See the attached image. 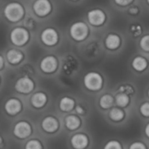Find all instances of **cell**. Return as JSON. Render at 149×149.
Instances as JSON below:
<instances>
[{"mask_svg": "<svg viewBox=\"0 0 149 149\" xmlns=\"http://www.w3.org/2000/svg\"><path fill=\"white\" fill-rule=\"evenodd\" d=\"M84 85L90 91H98L102 87L103 79L98 72H88L84 77Z\"/></svg>", "mask_w": 149, "mask_h": 149, "instance_id": "6da1fadb", "label": "cell"}, {"mask_svg": "<svg viewBox=\"0 0 149 149\" xmlns=\"http://www.w3.org/2000/svg\"><path fill=\"white\" fill-rule=\"evenodd\" d=\"M24 15V9L21 4L17 3H9L4 8V16L11 22H17L22 18Z\"/></svg>", "mask_w": 149, "mask_h": 149, "instance_id": "7a4b0ae2", "label": "cell"}, {"mask_svg": "<svg viewBox=\"0 0 149 149\" xmlns=\"http://www.w3.org/2000/svg\"><path fill=\"white\" fill-rule=\"evenodd\" d=\"M70 34L73 39L77 41H81L86 38L88 34V28L85 23L78 22L72 25L70 29Z\"/></svg>", "mask_w": 149, "mask_h": 149, "instance_id": "3957f363", "label": "cell"}, {"mask_svg": "<svg viewBox=\"0 0 149 149\" xmlns=\"http://www.w3.org/2000/svg\"><path fill=\"white\" fill-rule=\"evenodd\" d=\"M11 42L16 45H23L29 39V34L24 28H16L10 33Z\"/></svg>", "mask_w": 149, "mask_h": 149, "instance_id": "277c9868", "label": "cell"}, {"mask_svg": "<svg viewBox=\"0 0 149 149\" xmlns=\"http://www.w3.org/2000/svg\"><path fill=\"white\" fill-rule=\"evenodd\" d=\"M13 134L18 139H25L31 135V127L26 121H19L14 126Z\"/></svg>", "mask_w": 149, "mask_h": 149, "instance_id": "5b68a950", "label": "cell"}, {"mask_svg": "<svg viewBox=\"0 0 149 149\" xmlns=\"http://www.w3.org/2000/svg\"><path fill=\"white\" fill-rule=\"evenodd\" d=\"M34 88V82L28 77H22L18 79L15 84V89L17 92L27 94L31 93Z\"/></svg>", "mask_w": 149, "mask_h": 149, "instance_id": "8992f818", "label": "cell"}, {"mask_svg": "<svg viewBox=\"0 0 149 149\" xmlns=\"http://www.w3.org/2000/svg\"><path fill=\"white\" fill-rule=\"evenodd\" d=\"M58 67V61L53 56H47L44 58L40 63L41 70L45 73H52L56 71Z\"/></svg>", "mask_w": 149, "mask_h": 149, "instance_id": "52a82bcc", "label": "cell"}, {"mask_svg": "<svg viewBox=\"0 0 149 149\" xmlns=\"http://www.w3.org/2000/svg\"><path fill=\"white\" fill-rule=\"evenodd\" d=\"M4 110L9 115H17L22 110V104L17 99H10L4 105Z\"/></svg>", "mask_w": 149, "mask_h": 149, "instance_id": "ba28073f", "label": "cell"}, {"mask_svg": "<svg viewBox=\"0 0 149 149\" xmlns=\"http://www.w3.org/2000/svg\"><path fill=\"white\" fill-rule=\"evenodd\" d=\"M33 10L40 17L46 16L51 11V3L48 0H37L33 4Z\"/></svg>", "mask_w": 149, "mask_h": 149, "instance_id": "9c48e42d", "label": "cell"}, {"mask_svg": "<svg viewBox=\"0 0 149 149\" xmlns=\"http://www.w3.org/2000/svg\"><path fill=\"white\" fill-rule=\"evenodd\" d=\"M58 127H59L58 121L57 120L56 118H54L52 116L45 117L42 121L43 130L46 133H49V134L55 133L58 129Z\"/></svg>", "mask_w": 149, "mask_h": 149, "instance_id": "30bf717a", "label": "cell"}, {"mask_svg": "<svg viewBox=\"0 0 149 149\" xmlns=\"http://www.w3.org/2000/svg\"><path fill=\"white\" fill-rule=\"evenodd\" d=\"M88 21L93 25H100L105 22L106 15L100 10H93L88 12Z\"/></svg>", "mask_w": 149, "mask_h": 149, "instance_id": "8fae6325", "label": "cell"}, {"mask_svg": "<svg viewBox=\"0 0 149 149\" xmlns=\"http://www.w3.org/2000/svg\"><path fill=\"white\" fill-rule=\"evenodd\" d=\"M88 138L84 134H74L71 139V145L74 149H85L88 146Z\"/></svg>", "mask_w": 149, "mask_h": 149, "instance_id": "7c38bea8", "label": "cell"}, {"mask_svg": "<svg viewBox=\"0 0 149 149\" xmlns=\"http://www.w3.org/2000/svg\"><path fill=\"white\" fill-rule=\"evenodd\" d=\"M42 41L46 45H54L58 41V34L57 31L52 28L45 29L41 35Z\"/></svg>", "mask_w": 149, "mask_h": 149, "instance_id": "4fadbf2b", "label": "cell"}, {"mask_svg": "<svg viewBox=\"0 0 149 149\" xmlns=\"http://www.w3.org/2000/svg\"><path fill=\"white\" fill-rule=\"evenodd\" d=\"M47 102V96L44 93H36L31 96V103L35 108H42Z\"/></svg>", "mask_w": 149, "mask_h": 149, "instance_id": "5bb4252c", "label": "cell"}, {"mask_svg": "<svg viewBox=\"0 0 149 149\" xmlns=\"http://www.w3.org/2000/svg\"><path fill=\"white\" fill-rule=\"evenodd\" d=\"M65 124L68 130L73 131L79 127L81 121H80L79 118L75 115H68L65 119Z\"/></svg>", "mask_w": 149, "mask_h": 149, "instance_id": "9a60e30c", "label": "cell"}, {"mask_svg": "<svg viewBox=\"0 0 149 149\" xmlns=\"http://www.w3.org/2000/svg\"><path fill=\"white\" fill-rule=\"evenodd\" d=\"M106 46L110 50L117 49L120 45V38L116 34H110L106 38Z\"/></svg>", "mask_w": 149, "mask_h": 149, "instance_id": "2e32d148", "label": "cell"}, {"mask_svg": "<svg viewBox=\"0 0 149 149\" xmlns=\"http://www.w3.org/2000/svg\"><path fill=\"white\" fill-rule=\"evenodd\" d=\"M75 107V102L72 98L64 97L59 101V108L63 112H70Z\"/></svg>", "mask_w": 149, "mask_h": 149, "instance_id": "e0dca14e", "label": "cell"}, {"mask_svg": "<svg viewBox=\"0 0 149 149\" xmlns=\"http://www.w3.org/2000/svg\"><path fill=\"white\" fill-rule=\"evenodd\" d=\"M132 66L134 70H136L138 72H142L147 68L148 61L145 58L139 56V57H136L134 58V60L132 62Z\"/></svg>", "mask_w": 149, "mask_h": 149, "instance_id": "ac0fdd59", "label": "cell"}, {"mask_svg": "<svg viewBox=\"0 0 149 149\" xmlns=\"http://www.w3.org/2000/svg\"><path fill=\"white\" fill-rule=\"evenodd\" d=\"M22 58H23V54L17 50H10L7 52V59L12 65L18 64L22 60Z\"/></svg>", "mask_w": 149, "mask_h": 149, "instance_id": "d6986e66", "label": "cell"}, {"mask_svg": "<svg viewBox=\"0 0 149 149\" xmlns=\"http://www.w3.org/2000/svg\"><path fill=\"white\" fill-rule=\"evenodd\" d=\"M129 97L127 94L123 93H119L115 97V102L118 107H125L129 104Z\"/></svg>", "mask_w": 149, "mask_h": 149, "instance_id": "ffe728a7", "label": "cell"}, {"mask_svg": "<svg viewBox=\"0 0 149 149\" xmlns=\"http://www.w3.org/2000/svg\"><path fill=\"white\" fill-rule=\"evenodd\" d=\"M113 98L112 95L110 94H105L103 95L100 99V106L103 108V109H107L110 108L113 104Z\"/></svg>", "mask_w": 149, "mask_h": 149, "instance_id": "44dd1931", "label": "cell"}, {"mask_svg": "<svg viewBox=\"0 0 149 149\" xmlns=\"http://www.w3.org/2000/svg\"><path fill=\"white\" fill-rule=\"evenodd\" d=\"M109 118L113 121H120L124 118V112L118 107H113L109 112Z\"/></svg>", "mask_w": 149, "mask_h": 149, "instance_id": "7402d4cb", "label": "cell"}, {"mask_svg": "<svg viewBox=\"0 0 149 149\" xmlns=\"http://www.w3.org/2000/svg\"><path fill=\"white\" fill-rule=\"evenodd\" d=\"M25 149H43V147L38 140H31L25 144Z\"/></svg>", "mask_w": 149, "mask_h": 149, "instance_id": "603a6c76", "label": "cell"}, {"mask_svg": "<svg viewBox=\"0 0 149 149\" xmlns=\"http://www.w3.org/2000/svg\"><path fill=\"white\" fill-rule=\"evenodd\" d=\"M104 149H122V147L120 145V143L117 141H108Z\"/></svg>", "mask_w": 149, "mask_h": 149, "instance_id": "cb8c5ba5", "label": "cell"}, {"mask_svg": "<svg viewBox=\"0 0 149 149\" xmlns=\"http://www.w3.org/2000/svg\"><path fill=\"white\" fill-rule=\"evenodd\" d=\"M141 47L143 51L145 52H149V35L144 36L140 42Z\"/></svg>", "mask_w": 149, "mask_h": 149, "instance_id": "d4e9b609", "label": "cell"}, {"mask_svg": "<svg viewBox=\"0 0 149 149\" xmlns=\"http://www.w3.org/2000/svg\"><path fill=\"white\" fill-rule=\"evenodd\" d=\"M140 112L143 116L149 117V102H145V103L141 105Z\"/></svg>", "mask_w": 149, "mask_h": 149, "instance_id": "484cf974", "label": "cell"}, {"mask_svg": "<svg viewBox=\"0 0 149 149\" xmlns=\"http://www.w3.org/2000/svg\"><path fill=\"white\" fill-rule=\"evenodd\" d=\"M120 93H123L126 94H133L134 93V88L131 86H121L119 88Z\"/></svg>", "mask_w": 149, "mask_h": 149, "instance_id": "4316f807", "label": "cell"}, {"mask_svg": "<svg viewBox=\"0 0 149 149\" xmlns=\"http://www.w3.org/2000/svg\"><path fill=\"white\" fill-rule=\"evenodd\" d=\"M129 149H147L146 146L141 142H134L130 145Z\"/></svg>", "mask_w": 149, "mask_h": 149, "instance_id": "83f0119b", "label": "cell"}, {"mask_svg": "<svg viewBox=\"0 0 149 149\" xmlns=\"http://www.w3.org/2000/svg\"><path fill=\"white\" fill-rule=\"evenodd\" d=\"M114 1L117 4L121 5V6H125V5H127L130 3H132L133 0H114Z\"/></svg>", "mask_w": 149, "mask_h": 149, "instance_id": "f1b7e54d", "label": "cell"}, {"mask_svg": "<svg viewBox=\"0 0 149 149\" xmlns=\"http://www.w3.org/2000/svg\"><path fill=\"white\" fill-rule=\"evenodd\" d=\"M75 111H76V113H78V114H80V115H83L84 113H85V110L83 109V107H81V106H77L76 107H75Z\"/></svg>", "mask_w": 149, "mask_h": 149, "instance_id": "f546056e", "label": "cell"}, {"mask_svg": "<svg viewBox=\"0 0 149 149\" xmlns=\"http://www.w3.org/2000/svg\"><path fill=\"white\" fill-rule=\"evenodd\" d=\"M128 12H129L130 14H132V15H136V14L139 12V10H138L137 7H131V8L129 9V10H128Z\"/></svg>", "mask_w": 149, "mask_h": 149, "instance_id": "4dcf8cb0", "label": "cell"}, {"mask_svg": "<svg viewBox=\"0 0 149 149\" xmlns=\"http://www.w3.org/2000/svg\"><path fill=\"white\" fill-rule=\"evenodd\" d=\"M145 134H146V135L149 138V123L146 126V127H145Z\"/></svg>", "mask_w": 149, "mask_h": 149, "instance_id": "1f68e13d", "label": "cell"}, {"mask_svg": "<svg viewBox=\"0 0 149 149\" xmlns=\"http://www.w3.org/2000/svg\"><path fill=\"white\" fill-rule=\"evenodd\" d=\"M3 66V57L0 56V69H2Z\"/></svg>", "mask_w": 149, "mask_h": 149, "instance_id": "d6a6232c", "label": "cell"}, {"mask_svg": "<svg viewBox=\"0 0 149 149\" xmlns=\"http://www.w3.org/2000/svg\"><path fill=\"white\" fill-rule=\"evenodd\" d=\"M3 138L0 136V149L3 148Z\"/></svg>", "mask_w": 149, "mask_h": 149, "instance_id": "836d02e7", "label": "cell"}, {"mask_svg": "<svg viewBox=\"0 0 149 149\" xmlns=\"http://www.w3.org/2000/svg\"><path fill=\"white\" fill-rule=\"evenodd\" d=\"M148 97H149V90H148Z\"/></svg>", "mask_w": 149, "mask_h": 149, "instance_id": "e575fe53", "label": "cell"}, {"mask_svg": "<svg viewBox=\"0 0 149 149\" xmlns=\"http://www.w3.org/2000/svg\"><path fill=\"white\" fill-rule=\"evenodd\" d=\"M148 4H149V0H148Z\"/></svg>", "mask_w": 149, "mask_h": 149, "instance_id": "d590c367", "label": "cell"}]
</instances>
